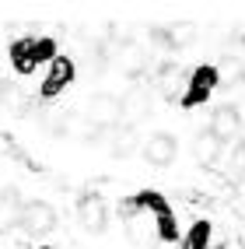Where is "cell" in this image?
Here are the masks:
<instances>
[{
	"instance_id": "1",
	"label": "cell",
	"mask_w": 245,
	"mask_h": 249,
	"mask_svg": "<svg viewBox=\"0 0 245 249\" xmlns=\"http://www.w3.org/2000/svg\"><path fill=\"white\" fill-rule=\"evenodd\" d=\"M217 85H221V77H217V67L203 63V67H196V71L189 74V81H186V91L179 95V102H182L186 109H193V106L207 102V98L214 95V88H217Z\"/></svg>"
},
{
	"instance_id": "2",
	"label": "cell",
	"mask_w": 245,
	"mask_h": 249,
	"mask_svg": "<svg viewBox=\"0 0 245 249\" xmlns=\"http://www.w3.org/2000/svg\"><path fill=\"white\" fill-rule=\"evenodd\" d=\"M21 231H28V235H46V231L56 228V211L49 207L46 200H28L21 207V221H18Z\"/></svg>"
},
{
	"instance_id": "3",
	"label": "cell",
	"mask_w": 245,
	"mask_h": 249,
	"mask_svg": "<svg viewBox=\"0 0 245 249\" xmlns=\"http://www.w3.org/2000/svg\"><path fill=\"white\" fill-rule=\"evenodd\" d=\"M88 120L95 130H116L123 123V102L112 95H95L88 102Z\"/></svg>"
},
{
	"instance_id": "4",
	"label": "cell",
	"mask_w": 245,
	"mask_h": 249,
	"mask_svg": "<svg viewBox=\"0 0 245 249\" xmlns=\"http://www.w3.org/2000/svg\"><path fill=\"white\" fill-rule=\"evenodd\" d=\"M77 218H81V225H84V231H91V235L105 231V225H109L105 200H102V196H95V193L81 196V204H77Z\"/></svg>"
},
{
	"instance_id": "5",
	"label": "cell",
	"mask_w": 245,
	"mask_h": 249,
	"mask_svg": "<svg viewBox=\"0 0 245 249\" xmlns=\"http://www.w3.org/2000/svg\"><path fill=\"white\" fill-rule=\"evenodd\" d=\"M74 60L70 56H56L53 63H49V74H46V81H42V98H56L63 88L74 81Z\"/></svg>"
},
{
	"instance_id": "6",
	"label": "cell",
	"mask_w": 245,
	"mask_h": 249,
	"mask_svg": "<svg viewBox=\"0 0 245 249\" xmlns=\"http://www.w3.org/2000/svg\"><path fill=\"white\" fill-rule=\"evenodd\" d=\"M238 130H242V116H238V109H235V106H217L214 116H210V134H214V137L224 144V141H231Z\"/></svg>"
},
{
	"instance_id": "7",
	"label": "cell",
	"mask_w": 245,
	"mask_h": 249,
	"mask_svg": "<svg viewBox=\"0 0 245 249\" xmlns=\"http://www.w3.org/2000/svg\"><path fill=\"white\" fill-rule=\"evenodd\" d=\"M144 158L158 165V169H165V165L175 161V137L172 134H151L144 144Z\"/></svg>"
},
{
	"instance_id": "8",
	"label": "cell",
	"mask_w": 245,
	"mask_h": 249,
	"mask_svg": "<svg viewBox=\"0 0 245 249\" xmlns=\"http://www.w3.org/2000/svg\"><path fill=\"white\" fill-rule=\"evenodd\" d=\"M7 56H11V63H14V71L18 74H32L39 67L35 63V39H14L11 42V49H7Z\"/></svg>"
},
{
	"instance_id": "9",
	"label": "cell",
	"mask_w": 245,
	"mask_h": 249,
	"mask_svg": "<svg viewBox=\"0 0 245 249\" xmlns=\"http://www.w3.org/2000/svg\"><path fill=\"white\" fill-rule=\"evenodd\" d=\"M221 151H224V144H221L214 134H210V130L196 134V141H193V155H196V161H200V165H217Z\"/></svg>"
},
{
	"instance_id": "10",
	"label": "cell",
	"mask_w": 245,
	"mask_h": 249,
	"mask_svg": "<svg viewBox=\"0 0 245 249\" xmlns=\"http://www.w3.org/2000/svg\"><path fill=\"white\" fill-rule=\"evenodd\" d=\"M21 196L18 190H4L0 193V231H7V228H18L21 221Z\"/></svg>"
},
{
	"instance_id": "11",
	"label": "cell",
	"mask_w": 245,
	"mask_h": 249,
	"mask_svg": "<svg viewBox=\"0 0 245 249\" xmlns=\"http://www.w3.org/2000/svg\"><path fill=\"white\" fill-rule=\"evenodd\" d=\"M151 112V95H147L144 88H133L126 98H123V120L133 126L137 120H144V116Z\"/></svg>"
},
{
	"instance_id": "12",
	"label": "cell",
	"mask_w": 245,
	"mask_h": 249,
	"mask_svg": "<svg viewBox=\"0 0 245 249\" xmlns=\"http://www.w3.org/2000/svg\"><path fill=\"white\" fill-rule=\"evenodd\" d=\"M193 36H196V25H189V21H175V25H165V28H154V39L168 42V46H186V42H193Z\"/></svg>"
},
{
	"instance_id": "13",
	"label": "cell",
	"mask_w": 245,
	"mask_h": 249,
	"mask_svg": "<svg viewBox=\"0 0 245 249\" xmlns=\"http://www.w3.org/2000/svg\"><path fill=\"white\" fill-rule=\"evenodd\" d=\"M224 176L231 179V182L245 179V141H238V144L228 147V155H224Z\"/></svg>"
},
{
	"instance_id": "14",
	"label": "cell",
	"mask_w": 245,
	"mask_h": 249,
	"mask_svg": "<svg viewBox=\"0 0 245 249\" xmlns=\"http://www.w3.org/2000/svg\"><path fill=\"white\" fill-rule=\"evenodd\" d=\"M144 49H140V42H123L119 46V67L126 71V74H140L144 71Z\"/></svg>"
},
{
	"instance_id": "15",
	"label": "cell",
	"mask_w": 245,
	"mask_h": 249,
	"mask_svg": "<svg viewBox=\"0 0 245 249\" xmlns=\"http://www.w3.org/2000/svg\"><path fill=\"white\" fill-rule=\"evenodd\" d=\"M109 141H112V155H116V158H126L130 151H133V144H137V137H133V126H116Z\"/></svg>"
},
{
	"instance_id": "16",
	"label": "cell",
	"mask_w": 245,
	"mask_h": 249,
	"mask_svg": "<svg viewBox=\"0 0 245 249\" xmlns=\"http://www.w3.org/2000/svg\"><path fill=\"white\" fill-rule=\"evenodd\" d=\"M154 225H158V239H161V242H175V239H179V225H175L172 207H168V211H158V214H154Z\"/></svg>"
},
{
	"instance_id": "17",
	"label": "cell",
	"mask_w": 245,
	"mask_h": 249,
	"mask_svg": "<svg viewBox=\"0 0 245 249\" xmlns=\"http://www.w3.org/2000/svg\"><path fill=\"white\" fill-rule=\"evenodd\" d=\"M207 246H210V221H193L182 249H207Z\"/></svg>"
},
{
	"instance_id": "18",
	"label": "cell",
	"mask_w": 245,
	"mask_h": 249,
	"mask_svg": "<svg viewBox=\"0 0 245 249\" xmlns=\"http://www.w3.org/2000/svg\"><path fill=\"white\" fill-rule=\"evenodd\" d=\"M161 88H165V95H179V91H186L182 71H179V67H165V71H161Z\"/></svg>"
},
{
	"instance_id": "19",
	"label": "cell",
	"mask_w": 245,
	"mask_h": 249,
	"mask_svg": "<svg viewBox=\"0 0 245 249\" xmlns=\"http://www.w3.org/2000/svg\"><path fill=\"white\" fill-rule=\"evenodd\" d=\"M0 98H4V106H7V109H14V112H21V109H28V102L21 98V91L14 88L11 81H7V85H0Z\"/></svg>"
},
{
	"instance_id": "20",
	"label": "cell",
	"mask_w": 245,
	"mask_h": 249,
	"mask_svg": "<svg viewBox=\"0 0 245 249\" xmlns=\"http://www.w3.org/2000/svg\"><path fill=\"white\" fill-rule=\"evenodd\" d=\"M217 77L224 81V85H242V81H245V67H242L238 60H228L224 71H217Z\"/></svg>"
},
{
	"instance_id": "21",
	"label": "cell",
	"mask_w": 245,
	"mask_h": 249,
	"mask_svg": "<svg viewBox=\"0 0 245 249\" xmlns=\"http://www.w3.org/2000/svg\"><path fill=\"white\" fill-rule=\"evenodd\" d=\"M56 60V42L53 39H35V63H53Z\"/></svg>"
},
{
	"instance_id": "22",
	"label": "cell",
	"mask_w": 245,
	"mask_h": 249,
	"mask_svg": "<svg viewBox=\"0 0 245 249\" xmlns=\"http://www.w3.org/2000/svg\"><path fill=\"white\" fill-rule=\"evenodd\" d=\"M42 249H49V246H42Z\"/></svg>"
},
{
	"instance_id": "23",
	"label": "cell",
	"mask_w": 245,
	"mask_h": 249,
	"mask_svg": "<svg viewBox=\"0 0 245 249\" xmlns=\"http://www.w3.org/2000/svg\"><path fill=\"white\" fill-rule=\"evenodd\" d=\"M242 39H245V36H242Z\"/></svg>"
}]
</instances>
